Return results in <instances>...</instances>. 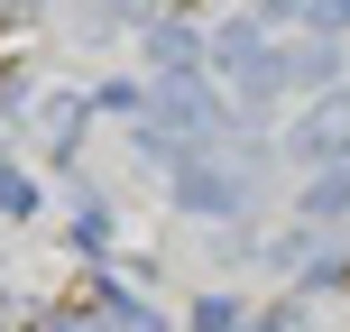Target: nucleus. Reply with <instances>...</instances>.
<instances>
[{"label":"nucleus","mask_w":350,"mask_h":332,"mask_svg":"<svg viewBox=\"0 0 350 332\" xmlns=\"http://www.w3.org/2000/svg\"><path fill=\"white\" fill-rule=\"evenodd\" d=\"M341 139H350V102H323L314 120L295 129V148H341Z\"/></svg>","instance_id":"nucleus-1"}]
</instances>
